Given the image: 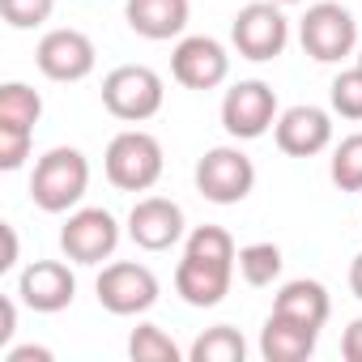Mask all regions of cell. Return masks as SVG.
Returning a JSON list of instances; mask_svg holds the SVG:
<instances>
[{
	"mask_svg": "<svg viewBox=\"0 0 362 362\" xmlns=\"http://www.w3.org/2000/svg\"><path fill=\"white\" fill-rule=\"evenodd\" d=\"M239 269V247L222 226H197L184 243V260L175 264V290L188 307H218L230 294Z\"/></svg>",
	"mask_w": 362,
	"mask_h": 362,
	"instance_id": "cell-1",
	"label": "cell"
},
{
	"mask_svg": "<svg viewBox=\"0 0 362 362\" xmlns=\"http://www.w3.org/2000/svg\"><path fill=\"white\" fill-rule=\"evenodd\" d=\"M90 188V162L81 149L73 145H56L47 149L39 162H35V175H30V201L43 209V214H69L81 205Z\"/></svg>",
	"mask_w": 362,
	"mask_h": 362,
	"instance_id": "cell-2",
	"label": "cell"
},
{
	"mask_svg": "<svg viewBox=\"0 0 362 362\" xmlns=\"http://www.w3.org/2000/svg\"><path fill=\"white\" fill-rule=\"evenodd\" d=\"M162 141L145 128H124L111 136L107 153H103V170L119 192H149L162 179Z\"/></svg>",
	"mask_w": 362,
	"mask_h": 362,
	"instance_id": "cell-3",
	"label": "cell"
},
{
	"mask_svg": "<svg viewBox=\"0 0 362 362\" xmlns=\"http://www.w3.org/2000/svg\"><path fill=\"white\" fill-rule=\"evenodd\" d=\"M298 43L315 64H341L358 52V22L337 0H315L298 22Z\"/></svg>",
	"mask_w": 362,
	"mask_h": 362,
	"instance_id": "cell-4",
	"label": "cell"
},
{
	"mask_svg": "<svg viewBox=\"0 0 362 362\" xmlns=\"http://www.w3.org/2000/svg\"><path fill=\"white\" fill-rule=\"evenodd\" d=\"M166 86L149 64H119L103 77V107L124 124H145L162 111Z\"/></svg>",
	"mask_w": 362,
	"mask_h": 362,
	"instance_id": "cell-5",
	"label": "cell"
},
{
	"mask_svg": "<svg viewBox=\"0 0 362 362\" xmlns=\"http://www.w3.org/2000/svg\"><path fill=\"white\" fill-rule=\"evenodd\" d=\"M230 43L243 60L252 64H264V60H277L290 43V18L281 13L277 0H252L243 5L230 22Z\"/></svg>",
	"mask_w": 362,
	"mask_h": 362,
	"instance_id": "cell-6",
	"label": "cell"
},
{
	"mask_svg": "<svg viewBox=\"0 0 362 362\" xmlns=\"http://www.w3.org/2000/svg\"><path fill=\"white\" fill-rule=\"evenodd\" d=\"M256 188V162L239 145H214L197 162V192L209 205H239Z\"/></svg>",
	"mask_w": 362,
	"mask_h": 362,
	"instance_id": "cell-7",
	"label": "cell"
},
{
	"mask_svg": "<svg viewBox=\"0 0 362 362\" xmlns=\"http://www.w3.org/2000/svg\"><path fill=\"white\" fill-rule=\"evenodd\" d=\"M277 90L260 77L252 81H235L222 98V128L235 136V141H256L264 136L273 124H277Z\"/></svg>",
	"mask_w": 362,
	"mask_h": 362,
	"instance_id": "cell-8",
	"label": "cell"
},
{
	"mask_svg": "<svg viewBox=\"0 0 362 362\" xmlns=\"http://www.w3.org/2000/svg\"><path fill=\"white\" fill-rule=\"evenodd\" d=\"M98 307H107L111 315H145L153 303H158V277L153 269L136 264V260H115V264H103L98 281Z\"/></svg>",
	"mask_w": 362,
	"mask_h": 362,
	"instance_id": "cell-9",
	"label": "cell"
},
{
	"mask_svg": "<svg viewBox=\"0 0 362 362\" xmlns=\"http://www.w3.org/2000/svg\"><path fill=\"white\" fill-rule=\"evenodd\" d=\"M60 247L73 264H103L115 256L119 247V222L111 218V209H73L69 222L60 226Z\"/></svg>",
	"mask_w": 362,
	"mask_h": 362,
	"instance_id": "cell-10",
	"label": "cell"
},
{
	"mask_svg": "<svg viewBox=\"0 0 362 362\" xmlns=\"http://www.w3.org/2000/svg\"><path fill=\"white\" fill-rule=\"evenodd\" d=\"M35 64L47 81H86L98 64V52H94V39L73 30V26H60V30H47L35 47Z\"/></svg>",
	"mask_w": 362,
	"mask_h": 362,
	"instance_id": "cell-11",
	"label": "cell"
},
{
	"mask_svg": "<svg viewBox=\"0 0 362 362\" xmlns=\"http://www.w3.org/2000/svg\"><path fill=\"white\" fill-rule=\"evenodd\" d=\"M170 77L184 90H218L230 77V56L209 35H184L170 52Z\"/></svg>",
	"mask_w": 362,
	"mask_h": 362,
	"instance_id": "cell-12",
	"label": "cell"
},
{
	"mask_svg": "<svg viewBox=\"0 0 362 362\" xmlns=\"http://www.w3.org/2000/svg\"><path fill=\"white\" fill-rule=\"evenodd\" d=\"M18 298H22L30 311H39V315H56V311L73 307V298H77V277H73V269H69L64 260H35V264H26L22 277H18Z\"/></svg>",
	"mask_w": 362,
	"mask_h": 362,
	"instance_id": "cell-13",
	"label": "cell"
},
{
	"mask_svg": "<svg viewBox=\"0 0 362 362\" xmlns=\"http://www.w3.org/2000/svg\"><path fill=\"white\" fill-rule=\"evenodd\" d=\"M273 136H277V149L290 153V158H315L332 145V115L324 107H311V103H298V107H286L273 124Z\"/></svg>",
	"mask_w": 362,
	"mask_h": 362,
	"instance_id": "cell-14",
	"label": "cell"
},
{
	"mask_svg": "<svg viewBox=\"0 0 362 362\" xmlns=\"http://www.w3.org/2000/svg\"><path fill=\"white\" fill-rule=\"evenodd\" d=\"M184 209L166 197H141L128 214V239L145 252H170L184 239Z\"/></svg>",
	"mask_w": 362,
	"mask_h": 362,
	"instance_id": "cell-15",
	"label": "cell"
},
{
	"mask_svg": "<svg viewBox=\"0 0 362 362\" xmlns=\"http://www.w3.org/2000/svg\"><path fill=\"white\" fill-rule=\"evenodd\" d=\"M124 18H128L132 35H141L149 43H166V39H179L188 30L192 5L188 0H128Z\"/></svg>",
	"mask_w": 362,
	"mask_h": 362,
	"instance_id": "cell-16",
	"label": "cell"
},
{
	"mask_svg": "<svg viewBox=\"0 0 362 362\" xmlns=\"http://www.w3.org/2000/svg\"><path fill=\"white\" fill-rule=\"evenodd\" d=\"M315 341H320V328H307L273 311L260 328V358L264 362H307L315 354Z\"/></svg>",
	"mask_w": 362,
	"mask_h": 362,
	"instance_id": "cell-17",
	"label": "cell"
},
{
	"mask_svg": "<svg viewBox=\"0 0 362 362\" xmlns=\"http://www.w3.org/2000/svg\"><path fill=\"white\" fill-rule=\"evenodd\" d=\"M273 311H277V315H290V320H298V324H307V328H324L328 315H332V298H328V290H324L320 281L294 277V281H286V286L277 290Z\"/></svg>",
	"mask_w": 362,
	"mask_h": 362,
	"instance_id": "cell-18",
	"label": "cell"
},
{
	"mask_svg": "<svg viewBox=\"0 0 362 362\" xmlns=\"http://www.w3.org/2000/svg\"><path fill=\"white\" fill-rule=\"evenodd\" d=\"M188 358H192V362H243V358H247V341H243L239 328L214 324V328H205V332L192 341Z\"/></svg>",
	"mask_w": 362,
	"mask_h": 362,
	"instance_id": "cell-19",
	"label": "cell"
},
{
	"mask_svg": "<svg viewBox=\"0 0 362 362\" xmlns=\"http://www.w3.org/2000/svg\"><path fill=\"white\" fill-rule=\"evenodd\" d=\"M281 264L286 260H281L277 243H247V247H239V277L247 286H256V290L273 286L281 277Z\"/></svg>",
	"mask_w": 362,
	"mask_h": 362,
	"instance_id": "cell-20",
	"label": "cell"
},
{
	"mask_svg": "<svg viewBox=\"0 0 362 362\" xmlns=\"http://www.w3.org/2000/svg\"><path fill=\"white\" fill-rule=\"evenodd\" d=\"M39 115H43V98H39V90H30L26 81H5V86H0V124L35 128Z\"/></svg>",
	"mask_w": 362,
	"mask_h": 362,
	"instance_id": "cell-21",
	"label": "cell"
},
{
	"mask_svg": "<svg viewBox=\"0 0 362 362\" xmlns=\"http://www.w3.org/2000/svg\"><path fill=\"white\" fill-rule=\"evenodd\" d=\"M128 358L132 362H179V345L170 341V332H162L158 324H136L128 337Z\"/></svg>",
	"mask_w": 362,
	"mask_h": 362,
	"instance_id": "cell-22",
	"label": "cell"
},
{
	"mask_svg": "<svg viewBox=\"0 0 362 362\" xmlns=\"http://www.w3.org/2000/svg\"><path fill=\"white\" fill-rule=\"evenodd\" d=\"M328 175H332V184L341 192H362V132L341 136V145L332 149Z\"/></svg>",
	"mask_w": 362,
	"mask_h": 362,
	"instance_id": "cell-23",
	"label": "cell"
},
{
	"mask_svg": "<svg viewBox=\"0 0 362 362\" xmlns=\"http://www.w3.org/2000/svg\"><path fill=\"white\" fill-rule=\"evenodd\" d=\"M328 98H332V111H337L341 119H354V124H362V69L354 64V69L337 73V77H332V90H328Z\"/></svg>",
	"mask_w": 362,
	"mask_h": 362,
	"instance_id": "cell-24",
	"label": "cell"
},
{
	"mask_svg": "<svg viewBox=\"0 0 362 362\" xmlns=\"http://www.w3.org/2000/svg\"><path fill=\"white\" fill-rule=\"evenodd\" d=\"M56 13V0H0V18L13 30H35Z\"/></svg>",
	"mask_w": 362,
	"mask_h": 362,
	"instance_id": "cell-25",
	"label": "cell"
},
{
	"mask_svg": "<svg viewBox=\"0 0 362 362\" xmlns=\"http://www.w3.org/2000/svg\"><path fill=\"white\" fill-rule=\"evenodd\" d=\"M35 145V128H18V124H0V170H22Z\"/></svg>",
	"mask_w": 362,
	"mask_h": 362,
	"instance_id": "cell-26",
	"label": "cell"
},
{
	"mask_svg": "<svg viewBox=\"0 0 362 362\" xmlns=\"http://www.w3.org/2000/svg\"><path fill=\"white\" fill-rule=\"evenodd\" d=\"M13 332H18V298H0V349H9V341H13Z\"/></svg>",
	"mask_w": 362,
	"mask_h": 362,
	"instance_id": "cell-27",
	"label": "cell"
},
{
	"mask_svg": "<svg viewBox=\"0 0 362 362\" xmlns=\"http://www.w3.org/2000/svg\"><path fill=\"white\" fill-rule=\"evenodd\" d=\"M341 354H345V362H362V315L349 320V328L341 332Z\"/></svg>",
	"mask_w": 362,
	"mask_h": 362,
	"instance_id": "cell-28",
	"label": "cell"
},
{
	"mask_svg": "<svg viewBox=\"0 0 362 362\" xmlns=\"http://www.w3.org/2000/svg\"><path fill=\"white\" fill-rule=\"evenodd\" d=\"M5 362H52V349L47 345H18V349H5Z\"/></svg>",
	"mask_w": 362,
	"mask_h": 362,
	"instance_id": "cell-29",
	"label": "cell"
},
{
	"mask_svg": "<svg viewBox=\"0 0 362 362\" xmlns=\"http://www.w3.org/2000/svg\"><path fill=\"white\" fill-rule=\"evenodd\" d=\"M0 235H5V260H0V273H9L18 264V230L5 222V226H0Z\"/></svg>",
	"mask_w": 362,
	"mask_h": 362,
	"instance_id": "cell-30",
	"label": "cell"
},
{
	"mask_svg": "<svg viewBox=\"0 0 362 362\" xmlns=\"http://www.w3.org/2000/svg\"><path fill=\"white\" fill-rule=\"evenodd\" d=\"M349 290H354V298H362V252L349 260Z\"/></svg>",
	"mask_w": 362,
	"mask_h": 362,
	"instance_id": "cell-31",
	"label": "cell"
},
{
	"mask_svg": "<svg viewBox=\"0 0 362 362\" xmlns=\"http://www.w3.org/2000/svg\"><path fill=\"white\" fill-rule=\"evenodd\" d=\"M354 64H358V69H362V47H358V56H354Z\"/></svg>",
	"mask_w": 362,
	"mask_h": 362,
	"instance_id": "cell-32",
	"label": "cell"
},
{
	"mask_svg": "<svg viewBox=\"0 0 362 362\" xmlns=\"http://www.w3.org/2000/svg\"><path fill=\"white\" fill-rule=\"evenodd\" d=\"M277 5H303V0H277Z\"/></svg>",
	"mask_w": 362,
	"mask_h": 362,
	"instance_id": "cell-33",
	"label": "cell"
}]
</instances>
